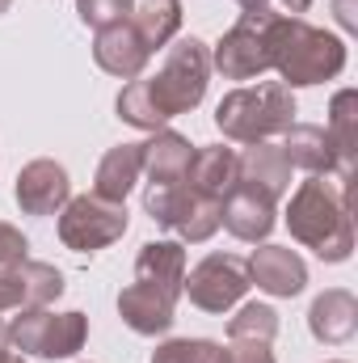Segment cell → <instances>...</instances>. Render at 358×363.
Returning <instances> with one entry per match:
<instances>
[{
	"label": "cell",
	"mask_w": 358,
	"mask_h": 363,
	"mask_svg": "<svg viewBox=\"0 0 358 363\" xmlns=\"http://www.w3.org/2000/svg\"><path fill=\"white\" fill-rule=\"evenodd\" d=\"M211 77V55L198 38H181L169 47V60L156 77L131 81L118 93V118L144 131H161L169 118H178L185 110H194L207 93Z\"/></svg>",
	"instance_id": "1"
},
{
	"label": "cell",
	"mask_w": 358,
	"mask_h": 363,
	"mask_svg": "<svg viewBox=\"0 0 358 363\" xmlns=\"http://www.w3.org/2000/svg\"><path fill=\"white\" fill-rule=\"evenodd\" d=\"M346 190L350 182H329L321 174L304 182L287 207V228L295 241H304L308 250H316L325 262H346L354 250V224H350V207H346Z\"/></svg>",
	"instance_id": "2"
},
{
	"label": "cell",
	"mask_w": 358,
	"mask_h": 363,
	"mask_svg": "<svg viewBox=\"0 0 358 363\" xmlns=\"http://www.w3.org/2000/svg\"><path fill=\"white\" fill-rule=\"evenodd\" d=\"M274 68L291 85H321L346 68V43L299 21V17H274Z\"/></svg>",
	"instance_id": "3"
},
{
	"label": "cell",
	"mask_w": 358,
	"mask_h": 363,
	"mask_svg": "<svg viewBox=\"0 0 358 363\" xmlns=\"http://www.w3.org/2000/svg\"><path fill=\"white\" fill-rule=\"evenodd\" d=\"M291 123H295V97L282 81L232 89L215 110V127L236 144H266L270 135L287 131Z\"/></svg>",
	"instance_id": "4"
},
{
	"label": "cell",
	"mask_w": 358,
	"mask_h": 363,
	"mask_svg": "<svg viewBox=\"0 0 358 363\" xmlns=\"http://www.w3.org/2000/svg\"><path fill=\"white\" fill-rule=\"evenodd\" d=\"M274 17L278 13H245L215 47V68L228 81H249L274 68Z\"/></svg>",
	"instance_id": "5"
},
{
	"label": "cell",
	"mask_w": 358,
	"mask_h": 363,
	"mask_svg": "<svg viewBox=\"0 0 358 363\" xmlns=\"http://www.w3.org/2000/svg\"><path fill=\"white\" fill-rule=\"evenodd\" d=\"M89 321L85 313H47V308H25L13 325L8 338L17 351H34L42 359H68L85 347Z\"/></svg>",
	"instance_id": "6"
},
{
	"label": "cell",
	"mask_w": 358,
	"mask_h": 363,
	"mask_svg": "<svg viewBox=\"0 0 358 363\" xmlns=\"http://www.w3.org/2000/svg\"><path fill=\"white\" fill-rule=\"evenodd\" d=\"M122 233H127V207L122 203H110V199H97V194H81V199L64 203L59 241L68 250L93 254V250H105L110 241H118Z\"/></svg>",
	"instance_id": "7"
},
{
	"label": "cell",
	"mask_w": 358,
	"mask_h": 363,
	"mask_svg": "<svg viewBox=\"0 0 358 363\" xmlns=\"http://www.w3.org/2000/svg\"><path fill=\"white\" fill-rule=\"evenodd\" d=\"M181 291L202 313H228L249 291V262L232 258V254H211L181 279Z\"/></svg>",
	"instance_id": "8"
},
{
	"label": "cell",
	"mask_w": 358,
	"mask_h": 363,
	"mask_svg": "<svg viewBox=\"0 0 358 363\" xmlns=\"http://www.w3.org/2000/svg\"><path fill=\"white\" fill-rule=\"evenodd\" d=\"M59 291H64V274L55 267H47V262L21 258V262L0 267V313H8V308H21V313L25 308H47Z\"/></svg>",
	"instance_id": "9"
},
{
	"label": "cell",
	"mask_w": 358,
	"mask_h": 363,
	"mask_svg": "<svg viewBox=\"0 0 358 363\" xmlns=\"http://www.w3.org/2000/svg\"><path fill=\"white\" fill-rule=\"evenodd\" d=\"M72 199V182L68 169L55 161H30L17 174V203L25 216H51Z\"/></svg>",
	"instance_id": "10"
},
{
	"label": "cell",
	"mask_w": 358,
	"mask_h": 363,
	"mask_svg": "<svg viewBox=\"0 0 358 363\" xmlns=\"http://www.w3.org/2000/svg\"><path fill=\"white\" fill-rule=\"evenodd\" d=\"M93 60H97V68H105L110 77L135 81V77L144 72V64L152 60V51L139 43V34L131 30V21H118V26H105V30H97Z\"/></svg>",
	"instance_id": "11"
},
{
	"label": "cell",
	"mask_w": 358,
	"mask_h": 363,
	"mask_svg": "<svg viewBox=\"0 0 358 363\" xmlns=\"http://www.w3.org/2000/svg\"><path fill=\"white\" fill-rule=\"evenodd\" d=\"M249 283H258L270 296H299L308 283V267L287 245H262L249 258Z\"/></svg>",
	"instance_id": "12"
},
{
	"label": "cell",
	"mask_w": 358,
	"mask_h": 363,
	"mask_svg": "<svg viewBox=\"0 0 358 363\" xmlns=\"http://www.w3.org/2000/svg\"><path fill=\"white\" fill-rule=\"evenodd\" d=\"M219 224L241 241H266L274 228V199L249 190V186H232V194L224 199Z\"/></svg>",
	"instance_id": "13"
},
{
	"label": "cell",
	"mask_w": 358,
	"mask_h": 363,
	"mask_svg": "<svg viewBox=\"0 0 358 363\" xmlns=\"http://www.w3.org/2000/svg\"><path fill=\"white\" fill-rule=\"evenodd\" d=\"M173 308H178V300L165 296V291H156V287H148V283H131V287L118 296L122 321H127L135 334H144V338L165 334V330L173 325Z\"/></svg>",
	"instance_id": "14"
},
{
	"label": "cell",
	"mask_w": 358,
	"mask_h": 363,
	"mask_svg": "<svg viewBox=\"0 0 358 363\" xmlns=\"http://www.w3.org/2000/svg\"><path fill=\"white\" fill-rule=\"evenodd\" d=\"M236 186H249L266 199H282L287 186H291V165L282 157V148L274 144H249L245 157H236Z\"/></svg>",
	"instance_id": "15"
},
{
	"label": "cell",
	"mask_w": 358,
	"mask_h": 363,
	"mask_svg": "<svg viewBox=\"0 0 358 363\" xmlns=\"http://www.w3.org/2000/svg\"><path fill=\"white\" fill-rule=\"evenodd\" d=\"M282 157H287V165L295 169H308V174H333L337 169V152H333V144H329V131L325 127H316V123H291L287 131H282Z\"/></svg>",
	"instance_id": "16"
},
{
	"label": "cell",
	"mask_w": 358,
	"mask_h": 363,
	"mask_svg": "<svg viewBox=\"0 0 358 363\" xmlns=\"http://www.w3.org/2000/svg\"><path fill=\"white\" fill-rule=\"evenodd\" d=\"M181 279H185V250L178 241H148L135 258V283H148L165 296H181Z\"/></svg>",
	"instance_id": "17"
},
{
	"label": "cell",
	"mask_w": 358,
	"mask_h": 363,
	"mask_svg": "<svg viewBox=\"0 0 358 363\" xmlns=\"http://www.w3.org/2000/svg\"><path fill=\"white\" fill-rule=\"evenodd\" d=\"M144 174V144H118L101 157L97 165V182H93V194L97 199H110V203H122L131 194V186Z\"/></svg>",
	"instance_id": "18"
},
{
	"label": "cell",
	"mask_w": 358,
	"mask_h": 363,
	"mask_svg": "<svg viewBox=\"0 0 358 363\" xmlns=\"http://www.w3.org/2000/svg\"><path fill=\"white\" fill-rule=\"evenodd\" d=\"M185 186L198 190L202 199H215L224 203L236 186V152L232 148H202L194 152L190 169H185Z\"/></svg>",
	"instance_id": "19"
},
{
	"label": "cell",
	"mask_w": 358,
	"mask_h": 363,
	"mask_svg": "<svg viewBox=\"0 0 358 363\" xmlns=\"http://www.w3.org/2000/svg\"><path fill=\"white\" fill-rule=\"evenodd\" d=\"M190 161H194V144L185 135H178V131H156L144 144V169H148L152 186H173V182H181L185 169H190Z\"/></svg>",
	"instance_id": "20"
},
{
	"label": "cell",
	"mask_w": 358,
	"mask_h": 363,
	"mask_svg": "<svg viewBox=\"0 0 358 363\" xmlns=\"http://www.w3.org/2000/svg\"><path fill=\"white\" fill-rule=\"evenodd\" d=\"M329 144L337 152V178L350 182L354 178V152H358V93L342 89L329 106Z\"/></svg>",
	"instance_id": "21"
},
{
	"label": "cell",
	"mask_w": 358,
	"mask_h": 363,
	"mask_svg": "<svg viewBox=\"0 0 358 363\" xmlns=\"http://www.w3.org/2000/svg\"><path fill=\"white\" fill-rule=\"evenodd\" d=\"M308 325L321 342H350L358 330V304L350 291H325L316 296L312 313H308Z\"/></svg>",
	"instance_id": "22"
},
{
	"label": "cell",
	"mask_w": 358,
	"mask_h": 363,
	"mask_svg": "<svg viewBox=\"0 0 358 363\" xmlns=\"http://www.w3.org/2000/svg\"><path fill=\"white\" fill-rule=\"evenodd\" d=\"M131 30L139 34V43L148 51H161L181 26V4L178 0H144L139 9H131Z\"/></svg>",
	"instance_id": "23"
},
{
	"label": "cell",
	"mask_w": 358,
	"mask_h": 363,
	"mask_svg": "<svg viewBox=\"0 0 358 363\" xmlns=\"http://www.w3.org/2000/svg\"><path fill=\"white\" fill-rule=\"evenodd\" d=\"M278 334V313L270 304H245L232 325H228V338H258V342H270Z\"/></svg>",
	"instance_id": "24"
},
{
	"label": "cell",
	"mask_w": 358,
	"mask_h": 363,
	"mask_svg": "<svg viewBox=\"0 0 358 363\" xmlns=\"http://www.w3.org/2000/svg\"><path fill=\"white\" fill-rule=\"evenodd\" d=\"M152 363H228L224 347L207 342V338H185V342H165Z\"/></svg>",
	"instance_id": "25"
},
{
	"label": "cell",
	"mask_w": 358,
	"mask_h": 363,
	"mask_svg": "<svg viewBox=\"0 0 358 363\" xmlns=\"http://www.w3.org/2000/svg\"><path fill=\"white\" fill-rule=\"evenodd\" d=\"M131 0H76V13H81V21L93 26V30H105V26H118V21H127L131 17Z\"/></svg>",
	"instance_id": "26"
},
{
	"label": "cell",
	"mask_w": 358,
	"mask_h": 363,
	"mask_svg": "<svg viewBox=\"0 0 358 363\" xmlns=\"http://www.w3.org/2000/svg\"><path fill=\"white\" fill-rule=\"evenodd\" d=\"M224 355H228V363H274L270 342H258V338H232V347Z\"/></svg>",
	"instance_id": "27"
},
{
	"label": "cell",
	"mask_w": 358,
	"mask_h": 363,
	"mask_svg": "<svg viewBox=\"0 0 358 363\" xmlns=\"http://www.w3.org/2000/svg\"><path fill=\"white\" fill-rule=\"evenodd\" d=\"M25 250H30V241H25L13 224H0V267L21 262V258H25Z\"/></svg>",
	"instance_id": "28"
},
{
	"label": "cell",
	"mask_w": 358,
	"mask_h": 363,
	"mask_svg": "<svg viewBox=\"0 0 358 363\" xmlns=\"http://www.w3.org/2000/svg\"><path fill=\"white\" fill-rule=\"evenodd\" d=\"M278 4H282V9H287L291 17H299V13H304V9H308L312 0H278Z\"/></svg>",
	"instance_id": "29"
},
{
	"label": "cell",
	"mask_w": 358,
	"mask_h": 363,
	"mask_svg": "<svg viewBox=\"0 0 358 363\" xmlns=\"http://www.w3.org/2000/svg\"><path fill=\"white\" fill-rule=\"evenodd\" d=\"M236 4H241L245 13H266L270 9V0H236Z\"/></svg>",
	"instance_id": "30"
},
{
	"label": "cell",
	"mask_w": 358,
	"mask_h": 363,
	"mask_svg": "<svg viewBox=\"0 0 358 363\" xmlns=\"http://www.w3.org/2000/svg\"><path fill=\"white\" fill-rule=\"evenodd\" d=\"M0 363H21V359H17L13 351H0Z\"/></svg>",
	"instance_id": "31"
},
{
	"label": "cell",
	"mask_w": 358,
	"mask_h": 363,
	"mask_svg": "<svg viewBox=\"0 0 358 363\" xmlns=\"http://www.w3.org/2000/svg\"><path fill=\"white\" fill-rule=\"evenodd\" d=\"M8 4H13V0H0V13H4V9H8Z\"/></svg>",
	"instance_id": "32"
}]
</instances>
